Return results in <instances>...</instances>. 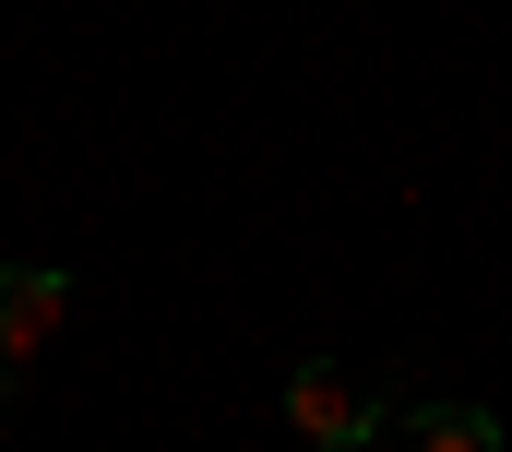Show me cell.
Masks as SVG:
<instances>
[{
	"label": "cell",
	"mask_w": 512,
	"mask_h": 452,
	"mask_svg": "<svg viewBox=\"0 0 512 452\" xmlns=\"http://www.w3.org/2000/svg\"><path fill=\"white\" fill-rule=\"evenodd\" d=\"M286 429L310 452H370L393 429V393L370 369H346V357H298V369H286Z\"/></svg>",
	"instance_id": "obj_1"
},
{
	"label": "cell",
	"mask_w": 512,
	"mask_h": 452,
	"mask_svg": "<svg viewBox=\"0 0 512 452\" xmlns=\"http://www.w3.org/2000/svg\"><path fill=\"white\" fill-rule=\"evenodd\" d=\"M405 452H501V417L489 405H417L405 417Z\"/></svg>",
	"instance_id": "obj_3"
},
{
	"label": "cell",
	"mask_w": 512,
	"mask_h": 452,
	"mask_svg": "<svg viewBox=\"0 0 512 452\" xmlns=\"http://www.w3.org/2000/svg\"><path fill=\"white\" fill-rule=\"evenodd\" d=\"M72 322V262H0V393L60 345Z\"/></svg>",
	"instance_id": "obj_2"
}]
</instances>
